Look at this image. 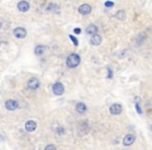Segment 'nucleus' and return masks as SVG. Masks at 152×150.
I'll list each match as a JSON object with an SVG mask.
<instances>
[{
    "label": "nucleus",
    "instance_id": "f257e3e1",
    "mask_svg": "<svg viewBox=\"0 0 152 150\" xmlns=\"http://www.w3.org/2000/svg\"><path fill=\"white\" fill-rule=\"evenodd\" d=\"M80 63V56L76 53H72L67 57V60H66V64L69 68H76L77 66Z\"/></svg>",
    "mask_w": 152,
    "mask_h": 150
},
{
    "label": "nucleus",
    "instance_id": "f03ea898",
    "mask_svg": "<svg viewBox=\"0 0 152 150\" xmlns=\"http://www.w3.org/2000/svg\"><path fill=\"white\" fill-rule=\"evenodd\" d=\"M52 90H53V93H54L55 95L60 96V95H62V93H64L65 88H64V85H62V82H55L54 85H53Z\"/></svg>",
    "mask_w": 152,
    "mask_h": 150
},
{
    "label": "nucleus",
    "instance_id": "7ed1b4c3",
    "mask_svg": "<svg viewBox=\"0 0 152 150\" xmlns=\"http://www.w3.org/2000/svg\"><path fill=\"white\" fill-rule=\"evenodd\" d=\"M14 35L18 39H24L26 37V35H27V31L23 27H17L14 30Z\"/></svg>",
    "mask_w": 152,
    "mask_h": 150
},
{
    "label": "nucleus",
    "instance_id": "20e7f679",
    "mask_svg": "<svg viewBox=\"0 0 152 150\" xmlns=\"http://www.w3.org/2000/svg\"><path fill=\"white\" fill-rule=\"evenodd\" d=\"M39 86H40V81L35 77H31L27 82V87L29 88L30 90H37L39 88Z\"/></svg>",
    "mask_w": 152,
    "mask_h": 150
},
{
    "label": "nucleus",
    "instance_id": "39448f33",
    "mask_svg": "<svg viewBox=\"0 0 152 150\" xmlns=\"http://www.w3.org/2000/svg\"><path fill=\"white\" fill-rule=\"evenodd\" d=\"M18 107H19L18 102L16 100H13V99H10L5 102V107L8 111H15V109H18Z\"/></svg>",
    "mask_w": 152,
    "mask_h": 150
},
{
    "label": "nucleus",
    "instance_id": "423d86ee",
    "mask_svg": "<svg viewBox=\"0 0 152 150\" xmlns=\"http://www.w3.org/2000/svg\"><path fill=\"white\" fill-rule=\"evenodd\" d=\"M109 112L113 115H119L122 113V105L119 103H115L109 107Z\"/></svg>",
    "mask_w": 152,
    "mask_h": 150
},
{
    "label": "nucleus",
    "instance_id": "0eeeda50",
    "mask_svg": "<svg viewBox=\"0 0 152 150\" xmlns=\"http://www.w3.org/2000/svg\"><path fill=\"white\" fill-rule=\"evenodd\" d=\"M17 7H18V10H19L20 12L25 13V12H27L28 10H29V3H28L27 1L22 0V1H20V2L17 4Z\"/></svg>",
    "mask_w": 152,
    "mask_h": 150
},
{
    "label": "nucleus",
    "instance_id": "6e6552de",
    "mask_svg": "<svg viewBox=\"0 0 152 150\" xmlns=\"http://www.w3.org/2000/svg\"><path fill=\"white\" fill-rule=\"evenodd\" d=\"M136 141V136H133V134H127V136H125V138L123 139V144L125 146H130V145L133 144V142Z\"/></svg>",
    "mask_w": 152,
    "mask_h": 150
},
{
    "label": "nucleus",
    "instance_id": "1a4fd4ad",
    "mask_svg": "<svg viewBox=\"0 0 152 150\" xmlns=\"http://www.w3.org/2000/svg\"><path fill=\"white\" fill-rule=\"evenodd\" d=\"M78 11L81 15H89L92 12V7L89 4H81L79 6Z\"/></svg>",
    "mask_w": 152,
    "mask_h": 150
},
{
    "label": "nucleus",
    "instance_id": "9d476101",
    "mask_svg": "<svg viewBox=\"0 0 152 150\" xmlns=\"http://www.w3.org/2000/svg\"><path fill=\"white\" fill-rule=\"evenodd\" d=\"M101 42H102V38H101L99 35H97V33L92 35V38H91V43H92L93 45L98 46V45H100L101 44Z\"/></svg>",
    "mask_w": 152,
    "mask_h": 150
},
{
    "label": "nucleus",
    "instance_id": "9b49d317",
    "mask_svg": "<svg viewBox=\"0 0 152 150\" xmlns=\"http://www.w3.org/2000/svg\"><path fill=\"white\" fill-rule=\"evenodd\" d=\"M35 128H37V123H35V121L30 120L25 123V129L27 131H33V130H35Z\"/></svg>",
    "mask_w": 152,
    "mask_h": 150
},
{
    "label": "nucleus",
    "instance_id": "f8f14e48",
    "mask_svg": "<svg viewBox=\"0 0 152 150\" xmlns=\"http://www.w3.org/2000/svg\"><path fill=\"white\" fill-rule=\"evenodd\" d=\"M97 31H98L97 26L94 24L89 25V26L86 28V33H87L88 35H90V36H92V35H94V33H97Z\"/></svg>",
    "mask_w": 152,
    "mask_h": 150
},
{
    "label": "nucleus",
    "instance_id": "ddd939ff",
    "mask_svg": "<svg viewBox=\"0 0 152 150\" xmlns=\"http://www.w3.org/2000/svg\"><path fill=\"white\" fill-rule=\"evenodd\" d=\"M76 111H77V113H79V114H83V113H86V111H87L86 104L82 103V102H78V103L76 104Z\"/></svg>",
    "mask_w": 152,
    "mask_h": 150
},
{
    "label": "nucleus",
    "instance_id": "4468645a",
    "mask_svg": "<svg viewBox=\"0 0 152 150\" xmlns=\"http://www.w3.org/2000/svg\"><path fill=\"white\" fill-rule=\"evenodd\" d=\"M45 51V47L42 46V45H39L35 48V53L37 55H42Z\"/></svg>",
    "mask_w": 152,
    "mask_h": 150
},
{
    "label": "nucleus",
    "instance_id": "2eb2a0df",
    "mask_svg": "<svg viewBox=\"0 0 152 150\" xmlns=\"http://www.w3.org/2000/svg\"><path fill=\"white\" fill-rule=\"evenodd\" d=\"M125 17H126V14H125L124 11H119L117 14H116V18L119 20H124Z\"/></svg>",
    "mask_w": 152,
    "mask_h": 150
},
{
    "label": "nucleus",
    "instance_id": "dca6fc26",
    "mask_svg": "<svg viewBox=\"0 0 152 150\" xmlns=\"http://www.w3.org/2000/svg\"><path fill=\"white\" fill-rule=\"evenodd\" d=\"M69 38L71 39V40H72V42H73V44L74 45H75V46H77V45H78V41H77V39L75 38V37H73V36H69Z\"/></svg>",
    "mask_w": 152,
    "mask_h": 150
},
{
    "label": "nucleus",
    "instance_id": "f3484780",
    "mask_svg": "<svg viewBox=\"0 0 152 150\" xmlns=\"http://www.w3.org/2000/svg\"><path fill=\"white\" fill-rule=\"evenodd\" d=\"M104 5H105L106 7H113V6H114V2H111V1H106V2L104 3Z\"/></svg>",
    "mask_w": 152,
    "mask_h": 150
},
{
    "label": "nucleus",
    "instance_id": "a211bd4d",
    "mask_svg": "<svg viewBox=\"0 0 152 150\" xmlns=\"http://www.w3.org/2000/svg\"><path fill=\"white\" fill-rule=\"evenodd\" d=\"M45 149L48 150V149H56V147H55L54 145H48V146H46L45 147Z\"/></svg>",
    "mask_w": 152,
    "mask_h": 150
},
{
    "label": "nucleus",
    "instance_id": "6ab92c4d",
    "mask_svg": "<svg viewBox=\"0 0 152 150\" xmlns=\"http://www.w3.org/2000/svg\"><path fill=\"white\" fill-rule=\"evenodd\" d=\"M57 134H64V128H62V127H58V128H57Z\"/></svg>",
    "mask_w": 152,
    "mask_h": 150
},
{
    "label": "nucleus",
    "instance_id": "aec40b11",
    "mask_svg": "<svg viewBox=\"0 0 152 150\" xmlns=\"http://www.w3.org/2000/svg\"><path fill=\"white\" fill-rule=\"evenodd\" d=\"M74 33H77V35H78V33H81V29H80V28H75V29H74Z\"/></svg>",
    "mask_w": 152,
    "mask_h": 150
},
{
    "label": "nucleus",
    "instance_id": "412c9836",
    "mask_svg": "<svg viewBox=\"0 0 152 150\" xmlns=\"http://www.w3.org/2000/svg\"><path fill=\"white\" fill-rule=\"evenodd\" d=\"M1 26H2V23H1V22H0V28H1Z\"/></svg>",
    "mask_w": 152,
    "mask_h": 150
}]
</instances>
